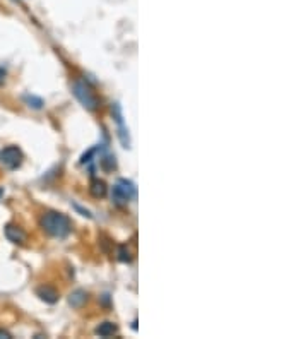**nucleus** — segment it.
I'll list each match as a JSON object with an SVG mask.
<instances>
[{"mask_svg": "<svg viewBox=\"0 0 308 339\" xmlns=\"http://www.w3.org/2000/svg\"><path fill=\"white\" fill-rule=\"evenodd\" d=\"M40 226L43 232H46L50 237L55 238H65L72 232V223L65 214L57 213V211H46L41 214Z\"/></svg>", "mask_w": 308, "mask_h": 339, "instance_id": "1", "label": "nucleus"}, {"mask_svg": "<svg viewBox=\"0 0 308 339\" xmlns=\"http://www.w3.org/2000/svg\"><path fill=\"white\" fill-rule=\"evenodd\" d=\"M72 93H74V96L79 100V103L86 108V110L94 111V110L100 108V100H98L94 91H92L91 87L86 84V82L76 81L74 84H72Z\"/></svg>", "mask_w": 308, "mask_h": 339, "instance_id": "2", "label": "nucleus"}, {"mask_svg": "<svg viewBox=\"0 0 308 339\" xmlns=\"http://www.w3.org/2000/svg\"><path fill=\"white\" fill-rule=\"evenodd\" d=\"M134 197H135V185L132 184L130 180H125V178L116 180V184L113 185V190H111V200H113V204L127 206Z\"/></svg>", "mask_w": 308, "mask_h": 339, "instance_id": "3", "label": "nucleus"}, {"mask_svg": "<svg viewBox=\"0 0 308 339\" xmlns=\"http://www.w3.org/2000/svg\"><path fill=\"white\" fill-rule=\"evenodd\" d=\"M22 163V153L17 146H7L0 151V165L6 170H17Z\"/></svg>", "mask_w": 308, "mask_h": 339, "instance_id": "4", "label": "nucleus"}, {"mask_svg": "<svg viewBox=\"0 0 308 339\" xmlns=\"http://www.w3.org/2000/svg\"><path fill=\"white\" fill-rule=\"evenodd\" d=\"M4 233H6V237H7L9 242H12V243H16V245H22L24 242H26V238H28L26 232H24L21 226L12 224V223L7 224L6 228H4Z\"/></svg>", "mask_w": 308, "mask_h": 339, "instance_id": "5", "label": "nucleus"}, {"mask_svg": "<svg viewBox=\"0 0 308 339\" xmlns=\"http://www.w3.org/2000/svg\"><path fill=\"white\" fill-rule=\"evenodd\" d=\"M36 293L40 300H43L45 303H55L58 300V291L52 286H40L36 289Z\"/></svg>", "mask_w": 308, "mask_h": 339, "instance_id": "6", "label": "nucleus"}, {"mask_svg": "<svg viewBox=\"0 0 308 339\" xmlns=\"http://www.w3.org/2000/svg\"><path fill=\"white\" fill-rule=\"evenodd\" d=\"M89 192H91L92 197L101 199V197H105L106 192H108V187H106V184H105V182H103V180H100V178H94V180L91 182Z\"/></svg>", "mask_w": 308, "mask_h": 339, "instance_id": "7", "label": "nucleus"}, {"mask_svg": "<svg viewBox=\"0 0 308 339\" xmlns=\"http://www.w3.org/2000/svg\"><path fill=\"white\" fill-rule=\"evenodd\" d=\"M86 302H87V293L84 289H76V291L70 293V297H68V305L74 308H81Z\"/></svg>", "mask_w": 308, "mask_h": 339, "instance_id": "8", "label": "nucleus"}, {"mask_svg": "<svg viewBox=\"0 0 308 339\" xmlns=\"http://www.w3.org/2000/svg\"><path fill=\"white\" fill-rule=\"evenodd\" d=\"M94 332H96V336H100V337H110L119 332V327H116L113 322H103L94 329Z\"/></svg>", "mask_w": 308, "mask_h": 339, "instance_id": "9", "label": "nucleus"}, {"mask_svg": "<svg viewBox=\"0 0 308 339\" xmlns=\"http://www.w3.org/2000/svg\"><path fill=\"white\" fill-rule=\"evenodd\" d=\"M24 101L28 103V106L34 108V110H41L43 105H45V103H43L41 98H38V96H29V95L24 96Z\"/></svg>", "mask_w": 308, "mask_h": 339, "instance_id": "10", "label": "nucleus"}, {"mask_svg": "<svg viewBox=\"0 0 308 339\" xmlns=\"http://www.w3.org/2000/svg\"><path fill=\"white\" fill-rule=\"evenodd\" d=\"M119 260L120 262H130L132 260V255H130L129 248H127L125 245H122V247L119 248Z\"/></svg>", "mask_w": 308, "mask_h": 339, "instance_id": "11", "label": "nucleus"}, {"mask_svg": "<svg viewBox=\"0 0 308 339\" xmlns=\"http://www.w3.org/2000/svg\"><path fill=\"white\" fill-rule=\"evenodd\" d=\"M6 77H7V72L4 71L2 67H0V86H4V84H6Z\"/></svg>", "mask_w": 308, "mask_h": 339, "instance_id": "12", "label": "nucleus"}, {"mask_svg": "<svg viewBox=\"0 0 308 339\" xmlns=\"http://www.w3.org/2000/svg\"><path fill=\"white\" fill-rule=\"evenodd\" d=\"M12 336H11V332H7V331H4V329H0V339H11Z\"/></svg>", "mask_w": 308, "mask_h": 339, "instance_id": "13", "label": "nucleus"}, {"mask_svg": "<svg viewBox=\"0 0 308 339\" xmlns=\"http://www.w3.org/2000/svg\"><path fill=\"white\" fill-rule=\"evenodd\" d=\"M0 194H2V189H0Z\"/></svg>", "mask_w": 308, "mask_h": 339, "instance_id": "14", "label": "nucleus"}]
</instances>
